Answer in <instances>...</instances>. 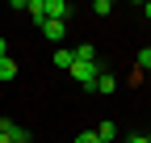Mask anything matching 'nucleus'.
<instances>
[{
    "label": "nucleus",
    "instance_id": "obj_3",
    "mask_svg": "<svg viewBox=\"0 0 151 143\" xmlns=\"http://www.w3.org/2000/svg\"><path fill=\"white\" fill-rule=\"evenodd\" d=\"M67 13H71L67 0H46V17L50 21H67Z\"/></svg>",
    "mask_w": 151,
    "mask_h": 143
},
{
    "label": "nucleus",
    "instance_id": "obj_9",
    "mask_svg": "<svg viewBox=\"0 0 151 143\" xmlns=\"http://www.w3.org/2000/svg\"><path fill=\"white\" fill-rule=\"evenodd\" d=\"M17 76V63L13 59H0V80H13Z\"/></svg>",
    "mask_w": 151,
    "mask_h": 143
},
{
    "label": "nucleus",
    "instance_id": "obj_15",
    "mask_svg": "<svg viewBox=\"0 0 151 143\" xmlns=\"http://www.w3.org/2000/svg\"><path fill=\"white\" fill-rule=\"evenodd\" d=\"M143 17H147V21H151V0H147V4H143Z\"/></svg>",
    "mask_w": 151,
    "mask_h": 143
},
{
    "label": "nucleus",
    "instance_id": "obj_5",
    "mask_svg": "<svg viewBox=\"0 0 151 143\" xmlns=\"http://www.w3.org/2000/svg\"><path fill=\"white\" fill-rule=\"evenodd\" d=\"M21 13H29L34 21L42 25V21H46V0H25V9H21Z\"/></svg>",
    "mask_w": 151,
    "mask_h": 143
},
{
    "label": "nucleus",
    "instance_id": "obj_13",
    "mask_svg": "<svg viewBox=\"0 0 151 143\" xmlns=\"http://www.w3.org/2000/svg\"><path fill=\"white\" fill-rule=\"evenodd\" d=\"M126 143H151V135H130Z\"/></svg>",
    "mask_w": 151,
    "mask_h": 143
},
{
    "label": "nucleus",
    "instance_id": "obj_16",
    "mask_svg": "<svg viewBox=\"0 0 151 143\" xmlns=\"http://www.w3.org/2000/svg\"><path fill=\"white\" fill-rule=\"evenodd\" d=\"M0 143H13V139H9V131H0Z\"/></svg>",
    "mask_w": 151,
    "mask_h": 143
},
{
    "label": "nucleus",
    "instance_id": "obj_2",
    "mask_svg": "<svg viewBox=\"0 0 151 143\" xmlns=\"http://www.w3.org/2000/svg\"><path fill=\"white\" fill-rule=\"evenodd\" d=\"M0 131H9V139H13V143H34V139H29V131H25V126H17L13 118H0Z\"/></svg>",
    "mask_w": 151,
    "mask_h": 143
},
{
    "label": "nucleus",
    "instance_id": "obj_8",
    "mask_svg": "<svg viewBox=\"0 0 151 143\" xmlns=\"http://www.w3.org/2000/svg\"><path fill=\"white\" fill-rule=\"evenodd\" d=\"M97 139L101 143H113V139H118V126H113V122H101V126H97Z\"/></svg>",
    "mask_w": 151,
    "mask_h": 143
},
{
    "label": "nucleus",
    "instance_id": "obj_4",
    "mask_svg": "<svg viewBox=\"0 0 151 143\" xmlns=\"http://www.w3.org/2000/svg\"><path fill=\"white\" fill-rule=\"evenodd\" d=\"M42 34H46L50 42H63V34H67V21H50V17H46V21H42Z\"/></svg>",
    "mask_w": 151,
    "mask_h": 143
},
{
    "label": "nucleus",
    "instance_id": "obj_12",
    "mask_svg": "<svg viewBox=\"0 0 151 143\" xmlns=\"http://www.w3.org/2000/svg\"><path fill=\"white\" fill-rule=\"evenodd\" d=\"M76 143H101V139H97V131H80V135H76Z\"/></svg>",
    "mask_w": 151,
    "mask_h": 143
},
{
    "label": "nucleus",
    "instance_id": "obj_11",
    "mask_svg": "<svg viewBox=\"0 0 151 143\" xmlns=\"http://www.w3.org/2000/svg\"><path fill=\"white\" fill-rule=\"evenodd\" d=\"M92 13H97V17H105V13H113V0H97V4H92Z\"/></svg>",
    "mask_w": 151,
    "mask_h": 143
},
{
    "label": "nucleus",
    "instance_id": "obj_14",
    "mask_svg": "<svg viewBox=\"0 0 151 143\" xmlns=\"http://www.w3.org/2000/svg\"><path fill=\"white\" fill-rule=\"evenodd\" d=\"M0 59H9V42L4 38H0Z\"/></svg>",
    "mask_w": 151,
    "mask_h": 143
},
{
    "label": "nucleus",
    "instance_id": "obj_17",
    "mask_svg": "<svg viewBox=\"0 0 151 143\" xmlns=\"http://www.w3.org/2000/svg\"><path fill=\"white\" fill-rule=\"evenodd\" d=\"M147 80H151V72H147Z\"/></svg>",
    "mask_w": 151,
    "mask_h": 143
},
{
    "label": "nucleus",
    "instance_id": "obj_1",
    "mask_svg": "<svg viewBox=\"0 0 151 143\" xmlns=\"http://www.w3.org/2000/svg\"><path fill=\"white\" fill-rule=\"evenodd\" d=\"M67 72H71V76L88 88V93H92V84H97V76H101V67H97V63H71Z\"/></svg>",
    "mask_w": 151,
    "mask_h": 143
},
{
    "label": "nucleus",
    "instance_id": "obj_10",
    "mask_svg": "<svg viewBox=\"0 0 151 143\" xmlns=\"http://www.w3.org/2000/svg\"><path fill=\"white\" fill-rule=\"evenodd\" d=\"M139 72H143V76L151 72V46H143V51H139Z\"/></svg>",
    "mask_w": 151,
    "mask_h": 143
},
{
    "label": "nucleus",
    "instance_id": "obj_6",
    "mask_svg": "<svg viewBox=\"0 0 151 143\" xmlns=\"http://www.w3.org/2000/svg\"><path fill=\"white\" fill-rule=\"evenodd\" d=\"M113 88H118V76H109V72H101V76H97V84H92V93H113Z\"/></svg>",
    "mask_w": 151,
    "mask_h": 143
},
{
    "label": "nucleus",
    "instance_id": "obj_7",
    "mask_svg": "<svg viewBox=\"0 0 151 143\" xmlns=\"http://www.w3.org/2000/svg\"><path fill=\"white\" fill-rule=\"evenodd\" d=\"M71 63H76V59H71V51H67V46H55V67H59V72H67Z\"/></svg>",
    "mask_w": 151,
    "mask_h": 143
}]
</instances>
